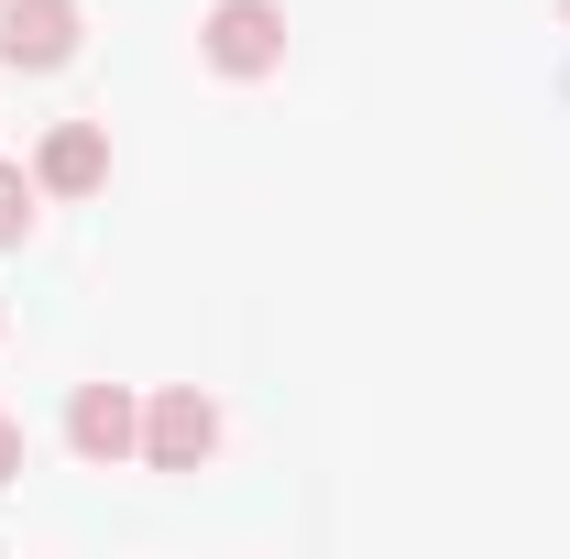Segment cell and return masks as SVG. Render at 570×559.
Here are the masks:
<instances>
[{
	"mask_svg": "<svg viewBox=\"0 0 570 559\" xmlns=\"http://www.w3.org/2000/svg\"><path fill=\"white\" fill-rule=\"evenodd\" d=\"M198 56L219 77H275L285 67V11L275 0H219L209 22H198Z\"/></svg>",
	"mask_w": 570,
	"mask_h": 559,
	"instance_id": "cell-1",
	"label": "cell"
},
{
	"mask_svg": "<svg viewBox=\"0 0 570 559\" xmlns=\"http://www.w3.org/2000/svg\"><path fill=\"white\" fill-rule=\"evenodd\" d=\"M209 450H219V406L198 384H165V395L142 406V461H154V472H198Z\"/></svg>",
	"mask_w": 570,
	"mask_h": 559,
	"instance_id": "cell-2",
	"label": "cell"
},
{
	"mask_svg": "<svg viewBox=\"0 0 570 559\" xmlns=\"http://www.w3.org/2000/svg\"><path fill=\"white\" fill-rule=\"evenodd\" d=\"M77 56V0H0V67L11 77H56Z\"/></svg>",
	"mask_w": 570,
	"mask_h": 559,
	"instance_id": "cell-3",
	"label": "cell"
},
{
	"mask_svg": "<svg viewBox=\"0 0 570 559\" xmlns=\"http://www.w3.org/2000/svg\"><path fill=\"white\" fill-rule=\"evenodd\" d=\"M67 439H77V461H132L142 450V406L121 395V384H77Z\"/></svg>",
	"mask_w": 570,
	"mask_h": 559,
	"instance_id": "cell-4",
	"label": "cell"
},
{
	"mask_svg": "<svg viewBox=\"0 0 570 559\" xmlns=\"http://www.w3.org/2000/svg\"><path fill=\"white\" fill-rule=\"evenodd\" d=\"M99 176H110V133H99V121L45 133V154H33V187H56V198H99Z\"/></svg>",
	"mask_w": 570,
	"mask_h": 559,
	"instance_id": "cell-5",
	"label": "cell"
},
{
	"mask_svg": "<svg viewBox=\"0 0 570 559\" xmlns=\"http://www.w3.org/2000/svg\"><path fill=\"white\" fill-rule=\"evenodd\" d=\"M22 231H33V176L0 165V242H22Z\"/></svg>",
	"mask_w": 570,
	"mask_h": 559,
	"instance_id": "cell-6",
	"label": "cell"
},
{
	"mask_svg": "<svg viewBox=\"0 0 570 559\" xmlns=\"http://www.w3.org/2000/svg\"><path fill=\"white\" fill-rule=\"evenodd\" d=\"M0 483H22V418H0Z\"/></svg>",
	"mask_w": 570,
	"mask_h": 559,
	"instance_id": "cell-7",
	"label": "cell"
},
{
	"mask_svg": "<svg viewBox=\"0 0 570 559\" xmlns=\"http://www.w3.org/2000/svg\"><path fill=\"white\" fill-rule=\"evenodd\" d=\"M560 11H570V0H560Z\"/></svg>",
	"mask_w": 570,
	"mask_h": 559,
	"instance_id": "cell-8",
	"label": "cell"
}]
</instances>
